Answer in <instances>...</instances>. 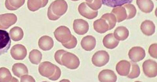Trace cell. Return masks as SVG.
I'll return each mask as SVG.
<instances>
[{
  "label": "cell",
  "mask_w": 157,
  "mask_h": 82,
  "mask_svg": "<svg viewBox=\"0 0 157 82\" xmlns=\"http://www.w3.org/2000/svg\"><path fill=\"white\" fill-rule=\"evenodd\" d=\"M55 59L57 63L71 70L77 69L80 65L79 59L76 55L63 50L56 52Z\"/></svg>",
  "instance_id": "1"
},
{
  "label": "cell",
  "mask_w": 157,
  "mask_h": 82,
  "mask_svg": "<svg viewBox=\"0 0 157 82\" xmlns=\"http://www.w3.org/2000/svg\"><path fill=\"white\" fill-rule=\"evenodd\" d=\"M68 5L64 0H56L52 3L48 11V16L51 20H56L66 12Z\"/></svg>",
  "instance_id": "2"
},
{
  "label": "cell",
  "mask_w": 157,
  "mask_h": 82,
  "mask_svg": "<svg viewBox=\"0 0 157 82\" xmlns=\"http://www.w3.org/2000/svg\"><path fill=\"white\" fill-rule=\"evenodd\" d=\"M39 71L42 76L54 81L58 80L61 75L59 68L48 62H42L39 65Z\"/></svg>",
  "instance_id": "3"
},
{
  "label": "cell",
  "mask_w": 157,
  "mask_h": 82,
  "mask_svg": "<svg viewBox=\"0 0 157 82\" xmlns=\"http://www.w3.org/2000/svg\"><path fill=\"white\" fill-rule=\"evenodd\" d=\"M54 34L57 41L61 43L63 45L71 41L73 36L71 35L69 29L64 26L57 28L54 31Z\"/></svg>",
  "instance_id": "4"
},
{
  "label": "cell",
  "mask_w": 157,
  "mask_h": 82,
  "mask_svg": "<svg viewBox=\"0 0 157 82\" xmlns=\"http://www.w3.org/2000/svg\"><path fill=\"white\" fill-rule=\"evenodd\" d=\"M92 63L97 67H102L109 62L110 56L107 52L100 51L94 54L92 58Z\"/></svg>",
  "instance_id": "5"
},
{
  "label": "cell",
  "mask_w": 157,
  "mask_h": 82,
  "mask_svg": "<svg viewBox=\"0 0 157 82\" xmlns=\"http://www.w3.org/2000/svg\"><path fill=\"white\" fill-rule=\"evenodd\" d=\"M143 71L146 76L148 77H155L157 75V64L151 59L145 61L143 64Z\"/></svg>",
  "instance_id": "6"
},
{
  "label": "cell",
  "mask_w": 157,
  "mask_h": 82,
  "mask_svg": "<svg viewBox=\"0 0 157 82\" xmlns=\"http://www.w3.org/2000/svg\"><path fill=\"white\" fill-rule=\"evenodd\" d=\"M11 43L10 38L7 32L0 30V55L8 52Z\"/></svg>",
  "instance_id": "7"
},
{
  "label": "cell",
  "mask_w": 157,
  "mask_h": 82,
  "mask_svg": "<svg viewBox=\"0 0 157 82\" xmlns=\"http://www.w3.org/2000/svg\"><path fill=\"white\" fill-rule=\"evenodd\" d=\"M17 17L13 13L0 15V29L6 30L17 21Z\"/></svg>",
  "instance_id": "8"
},
{
  "label": "cell",
  "mask_w": 157,
  "mask_h": 82,
  "mask_svg": "<svg viewBox=\"0 0 157 82\" xmlns=\"http://www.w3.org/2000/svg\"><path fill=\"white\" fill-rule=\"evenodd\" d=\"M27 54L26 47L21 44H17L12 47L11 50V55L12 58L16 60H21L25 59Z\"/></svg>",
  "instance_id": "9"
},
{
  "label": "cell",
  "mask_w": 157,
  "mask_h": 82,
  "mask_svg": "<svg viewBox=\"0 0 157 82\" xmlns=\"http://www.w3.org/2000/svg\"><path fill=\"white\" fill-rule=\"evenodd\" d=\"M128 55L133 62H136L142 60L145 58V51L142 47H133L130 50Z\"/></svg>",
  "instance_id": "10"
},
{
  "label": "cell",
  "mask_w": 157,
  "mask_h": 82,
  "mask_svg": "<svg viewBox=\"0 0 157 82\" xmlns=\"http://www.w3.org/2000/svg\"><path fill=\"white\" fill-rule=\"evenodd\" d=\"M78 11L82 16L88 19H94L98 15V11L91 9L85 2H82L79 5Z\"/></svg>",
  "instance_id": "11"
},
{
  "label": "cell",
  "mask_w": 157,
  "mask_h": 82,
  "mask_svg": "<svg viewBox=\"0 0 157 82\" xmlns=\"http://www.w3.org/2000/svg\"><path fill=\"white\" fill-rule=\"evenodd\" d=\"M73 29L77 34L84 35L88 32L89 25L86 21L81 19H76L74 22Z\"/></svg>",
  "instance_id": "12"
},
{
  "label": "cell",
  "mask_w": 157,
  "mask_h": 82,
  "mask_svg": "<svg viewBox=\"0 0 157 82\" xmlns=\"http://www.w3.org/2000/svg\"><path fill=\"white\" fill-rule=\"evenodd\" d=\"M98 79L100 82H115L117 81V77L113 71L104 70L99 73Z\"/></svg>",
  "instance_id": "13"
},
{
  "label": "cell",
  "mask_w": 157,
  "mask_h": 82,
  "mask_svg": "<svg viewBox=\"0 0 157 82\" xmlns=\"http://www.w3.org/2000/svg\"><path fill=\"white\" fill-rule=\"evenodd\" d=\"M38 45L39 48L43 51H49L54 46V40L49 36H43L39 39Z\"/></svg>",
  "instance_id": "14"
},
{
  "label": "cell",
  "mask_w": 157,
  "mask_h": 82,
  "mask_svg": "<svg viewBox=\"0 0 157 82\" xmlns=\"http://www.w3.org/2000/svg\"><path fill=\"white\" fill-rule=\"evenodd\" d=\"M81 45L85 51H92L96 47V39L92 36H87L84 37L81 40Z\"/></svg>",
  "instance_id": "15"
},
{
  "label": "cell",
  "mask_w": 157,
  "mask_h": 82,
  "mask_svg": "<svg viewBox=\"0 0 157 82\" xmlns=\"http://www.w3.org/2000/svg\"><path fill=\"white\" fill-rule=\"evenodd\" d=\"M131 64L130 62L126 60H122L116 65V70L120 76H127L129 73Z\"/></svg>",
  "instance_id": "16"
},
{
  "label": "cell",
  "mask_w": 157,
  "mask_h": 82,
  "mask_svg": "<svg viewBox=\"0 0 157 82\" xmlns=\"http://www.w3.org/2000/svg\"><path fill=\"white\" fill-rule=\"evenodd\" d=\"M48 2V0H28V8L32 12H36L46 6Z\"/></svg>",
  "instance_id": "17"
},
{
  "label": "cell",
  "mask_w": 157,
  "mask_h": 82,
  "mask_svg": "<svg viewBox=\"0 0 157 82\" xmlns=\"http://www.w3.org/2000/svg\"><path fill=\"white\" fill-rule=\"evenodd\" d=\"M119 43V40L115 37L114 34L110 33L104 37L103 44L106 48L109 49H113L117 46Z\"/></svg>",
  "instance_id": "18"
},
{
  "label": "cell",
  "mask_w": 157,
  "mask_h": 82,
  "mask_svg": "<svg viewBox=\"0 0 157 82\" xmlns=\"http://www.w3.org/2000/svg\"><path fill=\"white\" fill-rule=\"evenodd\" d=\"M136 3L140 10L145 13H149L154 9V4L151 0H137Z\"/></svg>",
  "instance_id": "19"
},
{
  "label": "cell",
  "mask_w": 157,
  "mask_h": 82,
  "mask_svg": "<svg viewBox=\"0 0 157 82\" xmlns=\"http://www.w3.org/2000/svg\"><path fill=\"white\" fill-rule=\"evenodd\" d=\"M141 30L145 35L151 36L155 33V26L151 21L145 20L141 23Z\"/></svg>",
  "instance_id": "20"
},
{
  "label": "cell",
  "mask_w": 157,
  "mask_h": 82,
  "mask_svg": "<svg viewBox=\"0 0 157 82\" xmlns=\"http://www.w3.org/2000/svg\"><path fill=\"white\" fill-rule=\"evenodd\" d=\"M111 13L115 16L117 23H120L127 19V12L124 7H116L113 8L112 11Z\"/></svg>",
  "instance_id": "21"
},
{
  "label": "cell",
  "mask_w": 157,
  "mask_h": 82,
  "mask_svg": "<svg viewBox=\"0 0 157 82\" xmlns=\"http://www.w3.org/2000/svg\"><path fill=\"white\" fill-rule=\"evenodd\" d=\"M94 29L100 33H106L109 30V26L105 20L103 19H98L94 23Z\"/></svg>",
  "instance_id": "22"
},
{
  "label": "cell",
  "mask_w": 157,
  "mask_h": 82,
  "mask_svg": "<svg viewBox=\"0 0 157 82\" xmlns=\"http://www.w3.org/2000/svg\"><path fill=\"white\" fill-rule=\"evenodd\" d=\"M12 72L18 77H21L24 75L29 73L27 67L23 64L20 63H16L13 65Z\"/></svg>",
  "instance_id": "23"
},
{
  "label": "cell",
  "mask_w": 157,
  "mask_h": 82,
  "mask_svg": "<svg viewBox=\"0 0 157 82\" xmlns=\"http://www.w3.org/2000/svg\"><path fill=\"white\" fill-rule=\"evenodd\" d=\"M129 34L128 30L124 26H120L115 30L114 36L119 41H124L127 39Z\"/></svg>",
  "instance_id": "24"
},
{
  "label": "cell",
  "mask_w": 157,
  "mask_h": 82,
  "mask_svg": "<svg viewBox=\"0 0 157 82\" xmlns=\"http://www.w3.org/2000/svg\"><path fill=\"white\" fill-rule=\"evenodd\" d=\"M103 5L110 7L115 8L127 4H130L133 0H101Z\"/></svg>",
  "instance_id": "25"
},
{
  "label": "cell",
  "mask_w": 157,
  "mask_h": 82,
  "mask_svg": "<svg viewBox=\"0 0 157 82\" xmlns=\"http://www.w3.org/2000/svg\"><path fill=\"white\" fill-rule=\"evenodd\" d=\"M25 0H6V7L11 11L17 10L25 4Z\"/></svg>",
  "instance_id": "26"
},
{
  "label": "cell",
  "mask_w": 157,
  "mask_h": 82,
  "mask_svg": "<svg viewBox=\"0 0 157 82\" xmlns=\"http://www.w3.org/2000/svg\"><path fill=\"white\" fill-rule=\"evenodd\" d=\"M0 82H18V80L12 77L8 69L2 68L0 69Z\"/></svg>",
  "instance_id": "27"
},
{
  "label": "cell",
  "mask_w": 157,
  "mask_h": 82,
  "mask_svg": "<svg viewBox=\"0 0 157 82\" xmlns=\"http://www.w3.org/2000/svg\"><path fill=\"white\" fill-rule=\"evenodd\" d=\"M10 34L11 38L14 41H17L22 40L24 36L23 30L21 27H15L10 30Z\"/></svg>",
  "instance_id": "28"
},
{
  "label": "cell",
  "mask_w": 157,
  "mask_h": 82,
  "mask_svg": "<svg viewBox=\"0 0 157 82\" xmlns=\"http://www.w3.org/2000/svg\"><path fill=\"white\" fill-rule=\"evenodd\" d=\"M29 61L32 64L38 65L40 63L42 58L41 52L37 50H33L29 53Z\"/></svg>",
  "instance_id": "29"
},
{
  "label": "cell",
  "mask_w": 157,
  "mask_h": 82,
  "mask_svg": "<svg viewBox=\"0 0 157 82\" xmlns=\"http://www.w3.org/2000/svg\"><path fill=\"white\" fill-rule=\"evenodd\" d=\"M101 19L106 21L109 26V30H111L116 26V19L115 16L113 13H106L102 16Z\"/></svg>",
  "instance_id": "30"
},
{
  "label": "cell",
  "mask_w": 157,
  "mask_h": 82,
  "mask_svg": "<svg viewBox=\"0 0 157 82\" xmlns=\"http://www.w3.org/2000/svg\"><path fill=\"white\" fill-rule=\"evenodd\" d=\"M130 62L131 64V67L127 77L130 79H135L138 77L140 74L139 66L136 63H135V62Z\"/></svg>",
  "instance_id": "31"
},
{
  "label": "cell",
  "mask_w": 157,
  "mask_h": 82,
  "mask_svg": "<svg viewBox=\"0 0 157 82\" xmlns=\"http://www.w3.org/2000/svg\"><path fill=\"white\" fill-rule=\"evenodd\" d=\"M126 10L127 13V19H130L136 16L137 11L134 5L130 4H128L123 6Z\"/></svg>",
  "instance_id": "32"
},
{
  "label": "cell",
  "mask_w": 157,
  "mask_h": 82,
  "mask_svg": "<svg viewBox=\"0 0 157 82\" xmlns=\"http://www.w3.org/2000/svg\"><path fill=\"white\" fill-rule=\"evenodd\" d=\"M87 5L94 10L96 11L100 9L102 6V3L101 0H93L92 2H87Z\"/></svg>",
  "instance_id": "33"
},
{
  "label": "cell",
  "mask_w": 157,
  "mask_h": 82,
  "mask_svg": "<svg viewBox=\"0 0 157 82\" xmlns=\"http://www.w3.org/2000/svg\"><path fill=\"white\" fill-rule=\"evenodd\" d=\"M77 43H78V41H77L76 37L73 36L71 41L63 46L68 49H71V48H75L76 46Z\"/></svg>",
  "instance_id": "34"
},
{
  "label": "cell",
  "mask_w": 157,
  "mask_h": 82,
  "mask_svg": "<svg viewBox=\"0 0 157 82\" xmlns=\"http://www.w3.org/2000/svg\"><path fill=\"white\" fill-rule=\"evenodd\" d=\"M157 45L156 44H153L150 47L149 51H148L150 55L152 58H155V59H156L157 58Z\"/></svg>",
  "instance_id": "35"
},
{
  "label": "cell",
  "mask_w": 157,
  "mask_h": 82,
  "mask_svg": "<svg viewBox=\"0 0 157 82\" xmlns=\"http://www.w3.org/2000/svg\"><path fill=\"white\" fill-rule=\"evenodd\" d=\"M21 82H36L32 76L25 75L21 77Z\"/></svg>",
  "instance_id": "36"
},
{
  "label": "cell",
  "mask_w": 157,
  "mask_h": 82,
  "mask_svg": "<svg viewBox=\"0 0 157 82\" xmlns=\"http://www.w3.org/2000/svg\"><path fill=\"white\" fill-rule=\"evenodd\" d=\"M85 1H86L87 2H92L93 0H85Z\"/></svg>",
  "instance_id": "37"
},
{
  "label": "cell",
  "mask_w": 157,
  "mask_h": 82,
  "mask_svg": "<svg viewBox=\"0 0 157 82\" xmlns=\"http://www.w3.org/2000/svg\"><path fill=\"white\" fill-rule=\"evenodd\" d=\"M71 1H79V0H71Z\"/></svg>",
  "instance_id": "38"
}]
</instances>
